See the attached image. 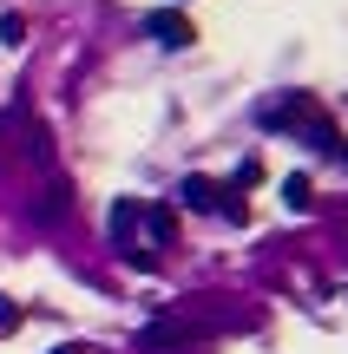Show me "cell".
<instances>
[{
  "label": "cell",
  "instance_id": "obj_1",
  "mask_svg": "<svg viewBox=\"0 0 348 354\" xmlns=\"http://www.w3.org/2000/svg\"><path fill=\"white\" fill-rule=\"evenodd\" d=\"M145 33H152L158 39V46H191V20H184V13L178 7H158V13H145Z\"/></svg>",
  "mask_w": 348,
  "mask_h": 354
},
{
  "label": "cell",
  "instance_id": "obj_2",
  "mask_svg": "<svg viewBox=\"0 0 348 354\" xmlns=\"http://www.w3.org/2000/svg\"><path fill=\"white\" fill-rule=\"evenodd\" d=\"M178 203H184V210H223V190L210 184V177H184Z\"/></svg>",
  "mask_w": 348,
  "mask_h": 354
},
{
  "label": "cell",
  "instance_id": "obj_3",
  "mask_svg": "<svg viewBox=\"0 0 348 354\" xmlns=\"http://www.w3.org/2000/svg\"><path fill=\"white\" fill-rule=\"evenodd\" d=\"M145 223H152L158 243H178V216H171V210H145Z\"/></svg>",
  "mask_w": 348,
  "mask_h": 354
},
{
  "label": "cell",
  "instance_id": "obj_4",
  "mask_svg": "<svg viewBox=\"0 0 348 354\" xmlns=\"http://www.w3.org/2000/svg\"><path fill=\"white\" fill-rule=\"evenodd\" d=\"M283 197H289V210H302L309 203V177H283Z\"/></svg>",
  "mask_w": 348,
  "mask_h": 354
},
{
  "label": "cell",
  "instance_id": "obj_5",
  "mask_svg": "<svg viewBox=\"0 0 348 354\" xmlns=\"http://www.w3.org/2000/svg\"><path fill=\"white\" fill-rule=\"evenodd\" d=\"M0 39H7V46H20V39H26V20H20V13H0Z\"/></svg>",
  "mask_w": 348,
  "mask_h": 354
},
{
  "label": "cell",
  "instance_id": "obj_6",
  "mask_svg": "<svg viewBox=\"0 0 348 354\" xmlns=\"http://www.w3.org/2000/svg\"><path fill=\"white\" fill-rule=\"evenodd\" d=\"M257 177H263V165H257V158H244V165H237V190H250Z\"/></svg>",
  "mask_w": 348,
  "mask_h": 354
},
{
  "label": "cell",
  "instance_id": "obj_7",
  "mask_svg": "<svg viewBox=\"0 0 348 354\" xmlns=\"http://www.w3.org/2000/svg\"><path fill=\"white\" fill-rule=\"evenodd\" d=\"M0 328H20V308H13V295H0Z\"/></svg>",
  "mask_w": 348,
  "mask_h": 354
},
{
  "label": "cell",
  "instance_id": "obj_8",
  "mask_svg": "<svg viewBox=\"0 0 348 354\" xmlns=\"http://www.w3.org/2000/svg\"><path fill=\"white\" fill-rule=\"evenodd\" d=\"M53 354H86V348H53Z\"/></svg>",
  "mask_w": 348,
  "mask_h": 354
}]
</instances>
